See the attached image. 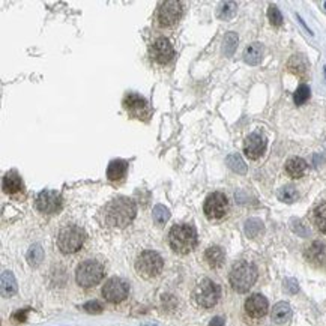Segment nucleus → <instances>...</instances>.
<instances>
[{
  "label": "nucleus",
  "mask_w": 326,
  "mask_h": 326,
  "mask_svg": "<svg viewBox=\"0 0 326 326\" xmlns=\"http://www.w3.org/2000/svg\"><path fill=\"white\" fill-rule=\"evenodd\" d=\"M136 214H137V208L134 202L126 197L113 199L102 209L104 223L110 227H117V229H123L129 226L136 218Z\"/></svg>",
  "instance_id": "1"
},
{
  "label": "nucleus",
  "mask_w": 326,
  "mask_h": 326,
  "mask_svg": "<svg viewBox=\"0 0 326 326\" xmlns=\"http://www.w3.org/2000/svg\"><path fill=\"white\" fill-rule=\"evenodd\" d=\"M170 248L177 254H188L197 245V232L191 224H176L168 233Z\"/></svg>",
  "instance_id": "2"
},
{
  "label": "nucleus",
  "mask_w": 326,
  "mask_h": 326,
  "mask_svg": "<svg viewBox=\"0 0 326 326\" xmlns=\"http://www.w3.org/2000/svg\"><path fill=\"white\" fill-rule=\"evenodd\" d=\"M229 280H230V286L233 287L235 292L245 293L254 286V283L257 280V269L249 262H238L232 268Z\"/></svg>",
  "instance_id": "3"
},
{
  "label": "nucleus",
  "mask_w": 326,
  "mask_h": 326,
  "mask_svg": "<svg viewBox=\"0 0 326 326\" xmlns=\"http://www.w3.org/2000/svg\"><path fill=\"white\" fill-rule=\"evenodd\" d=\"M164 266L163 257L152 249L143 251L137 260H136V271L139 275H142L143 278L149 280V278H155L157 275L161 274Z\"/></svg>",
  "instance_id": "4"
},
{
  "label": "nucleus",
  "mask_w": 326,
  "mask_h": 326,
  "mask_svg": "<svg viewBox=\"0 0 326 326\" xmlns=\"http://www.w3.org/2000/svg\"><path fill=\"white\" fill-rule=\"evenodd\" d=\"M221 296V287L212 280H202L194 289V301L202 308H212Z\"/></svg>",
  "instance_id": "5"
},
{
  "label": "nucleus",
  "mask_w": 326,
  "mask_h": 326,
  "mask_svg": "<svg viewBox=\"0 0 326 326\" xmlns=\"http://www.w3.org/2000/svg\"><path fill=\"white\" fill-rule=\"evenodd\" d=\"M104 278V266L96 260H84L77 266L76 280L82 287H93Z\"/></svg>",
  "instance_id": "6"
},
{
  "label": "nucleus",
  "mask_w": 326,
  "mask_h": 326,
  "mask_svg": "<svg viewBox=\"0 0 326 326\" xmlns=\"http://www.w3.org/2000/svg\"><path fill=\"white\" fill-rule=\"evenodd\" d=\"M84 238V232L79 226H67L59 232L57 246L63 254H73L82 248Z\"/></svg>",
  "instance_id": "7"
},
{
  "label": "nucleus",
  "mask_w": 326,
  "mask_h": 326,
  "mask_svg": "<svg viewBox=\"0 0 326 326\" xmlns=\"http://www.w3.org/2000/svg\"><path fill=\"white\" fill-rule=\"evenodd\" d=\"M203 211L209 220H221L229 212V200L223 192H212L206 197Z\"/></svg>",
  "instance_id": "8"
},
{
  "label": "nucleus",
  "mask_w": 326,
  "mask_h": 326,
  "mask_svg": "<svg viewBox=\"0 0 326 326\" xmlns=\"http://www.w3.org/2000/svg\"><path fill=\"white\" fill-rule=\"evenodd\" d=\"M183 14L182 3L177 0H167L160 5L157 11V23L161 27H171L174 26Z\"/></svg>",
  "instance_id": "9"
},
{
  "label": "nucleus",
  "mask_w": 326,
  "mask_h": 326,
  "mask_svg": "<svg viewBox=\"0 0 326 326\" xmlns=\"http://www.w3.org/2000/svg\"><path fill=\"white\" fill-rule=\"evenodd\" d=\"M101 293H102L105 301H108L111 304H119V302H122L123 299L128 298L129 286H128V283L125 280H122L119 277H113L104 284Z\"/></svg>",
  "instance_id": "10"
},
{
  "label": "nucleus",
  "mask_w": 326,
  "mask_h": 326,
  "mask_svg": "<svg viewBox=\"0 0 326 326\" xmlns=\"http://www.w3.org/2000/svg\"><path fill=\"white\" fill-rule=\"evenodd\" d=\"M35 206L39 212L51 215V214H57L62 209L63 200L59 192L51 191V189H44L36 195Z\"/></svg>",
  "instance_id": "11"
},
{
  "label": "nucleus",
  "mask_w": 326,
  "mask_h": 326,
  "mask_svg": "<svg viewBox=\"0 0 326 326\" xmlns=\"http://www.w3.org/2000/svg\"><path fill=\"white\" fill-rule=\"evenodd\" d=\"M123 108L126 110V113L131 117H136V119L146 120L151 116L149 102L143 96H140L137 93H128L125 96V99H123Z\"/></svg>",
  "instance_id": "12"
},
{
  "label": "nucleus",
  "mask_w": 326,
  "mask_h": 326,
  "mask_svg": "<svg viewBox=\"0 0 326 326\" xmlns=\"http://www.w3.org/2000/svg\"><path fill=\"white\" fill-rule=\"evenodd\" d=\"M151 57L154 62H157L158 65H167L168 62H171V59L174 57V50L173 45L170 44L168 39L165 38H158L149 48Z\"/></svg>",
  "instance_id": "13"
},
{
  "label": "nucleus",
  "mask_w": 326,
  "mask_h": 326,
  "mask_svg": "<svg viewBox=\"0 0 326 326\" xmlns=\"http://www.w3.org/2000/svg\"><path fill=\"white\" fill-rule=\"evenodd\" d=\"M244 308L248 317H251V319H254V320H258V319H262V317L266 316L269 305H268V299H266L263 295L254 293V295H251V296L245 301Z\"/></svg>",
  "instance_id": "14"
},
{
  "label": "nucleus",
  "mask_w": 326,
  "mask_h": 326,
  "mask_svg": "<svg viewBox=\"0 0 326 326\" xmlns=\"http://www.w3.org/2000/svg\"><path fill=\"white\" fill-rule=\"evenodd\" d=\"M266 151V139L258 134L252 133L245 139L244 152L249 160H258Z\"/></svg>",
  "instance_id": "15"
},
{
  "label": "nucleus",
  "mask_w": 326,
  "mask_h": 326,
  "mask_svg": "<svg viewBox=\"0 0 326 326\" xmlns=\"http://www.w3.org/2000/svg\"><path fill=\"white\" fill-rule=\"evenodd\" d=\"M305 258L316 268H326V245L313 242L305 249Z\"/></svg>",
  "instance_id": "16"
},
{
  "label": "nucleus",
  "mask_w": 326,
  "mask_h": 326,
  "mask_svg": "<svg viewBox=\"0 0 326 326\" xmlns=\"http://www.w3.org/2000/svg\"><path fill=\"white\" fill-rule=\"evenodd\" d=\"M2 188L6 194L9 195H14L17 192L21 191L23 188V182H21V177L15 173V171H9L3 176V180H2Z\"/></svg>",
  "instance_id": "17"
},
{
  "label": "nucleus",
  "mask_w": 326,
  "mask_h": 326,
  "mask_svg": "<svg viewBox=\"0 0 326 326\" xmlns=\"http://www.w3.org/2000/svg\"><path fill=\"white\" fill-rule=\"evenodd\" d=\"M286 173L289 177L292 179H299L305 174L307 171V163L299 158V157H293V158H289L287 163H286V167H284Z\"/></svg>",
  "instance_id": "18"
},
{
  "label": "nucleus",
  "mask_w": 326,
  "mask_h": 326,
  "mask_svg": "<svg viewBox=\"0 0 326 326\" xmlns=\"http://www.w3.org/2000/svg\"><path fill=\"white\" fill-rule=\"evenodd\" d=\"M126 170H128V163L123 161V160H114L108 164V168H107V179L110 182H119L125 177L126 174Z\"/></svg>",
  "instance_id": "19"
},
{
  "label": "nucleus",
  "mask_w": 326,
  "mask_h": 326,
  "mask_svg": "<svg viewBox=\"0 0 326 326\" xmlns=\"http://www.w3.org/2000/svg\"><path fill=\"white\" fill-rule=\"evenodd\" d=\"M224 258H226L224 251H223L220 246H217V245L209 246V248L206 249V252H205V262H206L208 266L212 268V269L221 268L223 263H224Z\"/></svg>",
  "instance_id": "20"
},
{
  "label": "nucleus",
  "mask_w": 326,
  "mask_h": 326,
  "mask_svg": "<svg viewBox=\"0 0 326 326\" xmlns=\"http://www.w3.org/2000/svg\"><path fill=\"white\" fill-rule=\"evenodd\" d=\"M272 320L278 325H284L292 319V308L287 302H278L275 304V307L272 308V314H271Z\"/></svg>",
  "instance_id": "21"
},
{
  "label": "nucleus",
  "mask_w": 326,
  "mask_h": 326,
  "mask_svg": "<svg viewBox=\"0 0 326 326\" xmlns=\"http://www.w3.org/2000/svg\"><path fill=\"white\" fill-rule=\"evenodd\" d=\"M263 57V45L260 42H252L245 48L244 59L248 65H258Z\"/></svg>",
  "instance_id": "22"
},
{
  "label": "nucleus",
  "mask_w": 326,
  "mask_h": 326,
  "mask_svg": "<svg viewBox=\"0 0 326 326\" xmlns=\"http://www.w3.org/2000/svg\"><path fill=\"white\" fill-rule=\"evenodd\" d=\"M17 290H18V286H17L15 277L12 275V272L5 271L2 274V296L9 298V296L15 295Z\"/></svg>",
  "instance_id": "23"
},
{
  "label": "nucleus",
  "mask_w": 326,
  "mask_h": 326,
  "mask_svg": "<svg viewBox=\"0 0 326 326\" xmlns=\"http://www.w3.org/2000/svg\"><path fill=\"white\" fill-rule=\"evenodd\" d=\"M313 223L316 226V229L326 235V202L317 205L313 211Z\"/></svg>",
  "instance_id": "24"
},
{
  "label": "nucleus",
  "mask_w": 326,
  "mask_h": 326,
  "mask_svg": "<svg viewBox=\"0 0 326 326\" xmlns=\"http://www.w3.org/2000/svg\"><path fill=\"white\" fill-rule=\"evenodd\" d=\"M44 260V249L39 244H35L30 246L27 251V262L30 266H39V263Z\"/></svg>",
  "instance_id": "25"
},
{
  "label": "nucleus",
  "mask_w": 326,
  "mask_h": 326,
  "mask_svg": "<svg viewBox=\"0 0 326 326\" xmlns=\"http://www.w3.org/2000/svg\"><path fill=\"white\" fill-rule=\"evenodd\" d=\"M307 68H308L307 62L302 56H293L292 60L289 62V70L296 76H305Z\"/></svg>",
  "instance_id": "26"
},
{
  "label": "nucleus",
  "mask_w": 326,
  "mask_h": 326,
  "mask_svg": "<svg viewBox=\"0 0 326 326\" xmlns=\"http://www.w3.org/2000/svg\"><path fill=\"white\" fill-rule=\"evenodd\" d=\"M263 232V223L257 218H251L245 223V233L248 238H257Z\"/></svg>",
  "instance_id": "27"
},
{
  "label": "nucleus",
  "mask_w": 326,
  "mask_h": 326,
  "mask_svg": "<svg viewBox=\"0 0 326 326\" xmlns=\"http://www.w3.org/2000/svg\"><path fill=\"white\" fill-rule=\"evenodd\" d=\"M238 45V35L235 32H229L224 36V44H223V51L226 56H232L236 50Z\"/></svg>",
  "instance_id": "28"
},
{
  "label": "nucleus",
  "mask_w": 326,
  "mask_h": 326,
  "mask_svg": "<svg viewBox=\"0 0 326 326\" xmlns=\"http://www.w3.org/2000/svg\"><path fill=\"white\" fill-rule=\"evenodd\" d=\"M278 199L284 203H293L296 199H298V191L295 189V186L292 185H287V186H283L280 191H278Z\"/></svg>",
  "instance_id": "29"
},
{
  "label": "nucleus",
  "mask_w": 326,
  "mask_h": 326,
  "mask_svg": "<svg viewBox=\"0 0 326 326\" xmlns=\"http://www.w3.org/2000/svg\"><path fill=\"white\" fill-rule=\"evenodd\" d=\"M152 217H154V221L158 224V226H163L165 224L167 221H168V218H170V212H168V209L163 206V205H157L155 208H154V211H152Z\"/></svg>",
  "instance_id": "30"
},
{
  "label": "nucleus",
  "mask_w": 326,
  "mask_h": 326,
  "mask_svg": "<svg viewBox=\"0 0 326 326\" xmlns=\"http://www.w3.org/2000/svg\"><path fill=\"white\" fill-rule=\"evenodd\" d=\"M235 14H236V3L233 2H226L218 9V17L221 20H230L235 17Z\"/></svg>",
  "instance_id": "31"
},
{
  "label": "nucleus",
  "mask_w": 326,
  "mask_h": 326,
  "mask_svg": "<svg viewBox=\"0 0 326 326\" xmlns=\"http://www.w3.org/2000/svg\"><path fill=\"white\" fill-rule=\"evenodd\" d=\"M293 99H295V104H296V105L305 104V102L310 99V87H308L307 84H301V86L296 89V92H295V95H293Z\"/></svg>",
  "instance_id": "32"
},
{
  "label": "nucleus",
  "mask_w": 326,
  "mask_h": 326,
  "mask_svg": "<svg viewBox=\"0 0 326 326\" xmlns=\"http://www.w3.org/2000/svg\"><path fill=\"white\" fill-rule=\"evenodd\" d=\"M227 164L232 170H235L236 173H245L246 171V165L242 161V158L238 154H233L227 158Z\"/></svg>",
  "instance_id": "33"
},
{
  "label": "nucleus",
  "mask_w": 326,
  "mask_h": 326,
  "mask_svg": "<svg viewBox=\"0 0 326 326\" xmlns=\"http://www.w3.org/2000/svg\"><path fill=\"white\" fill-rule=\"evenodd\" d=\"M268 17H269V21H271L272 26H281L283 24V15H281V12L278 11L277 6H274V5L269 6Z\"/></svg>",
  "instance_id": "34"
},
{
  "label": "nucleus",
  "mask_w": 326,
  "mask_h": 326,
  "mask_svg": "<svg viewBox=\"0 0 326 326\" xmlns=\"http://www.w3.org/2000/svg\"><path fill=\"white\" fill-rule=\"evenodd\" d=\"M84 311H87V313H90V314H99L101 311H102V305H101V302H98V301H90V302H87V304H84Z\"/></svg>",
  "instance_id": "35"
},
{
  "label": "nucleus",
  "mask_w": 326,
  "mask_h": 326,
  "mask_svg": "<svg viewBox=\"0 0 326 326\" xmlns=\"http://www.w3.org/2000/svg\"><path fill=\"white\" fill-rule=\"evenodd\" d=\"M27 311L29 310H21V311H17L15 314H14V320H17V322H24L26 320V314H27Z\"/></svg>",
  "instance_id": "36"
},
{
  "label": "nucleus",
  "mask_w": 326,
  "mask_h": 326,
  "mask_svg": "<svg viewBox=\"0 0 326 326\" xmlns=\"http://www.w3.org/2000/svg\"><path fill=\"white\" fill-rule=\"evenodd\" d=\"M209 326H224V319L223 317H214Z\"/></svg>",
  "instance_id": "37"
}]
</instances>
